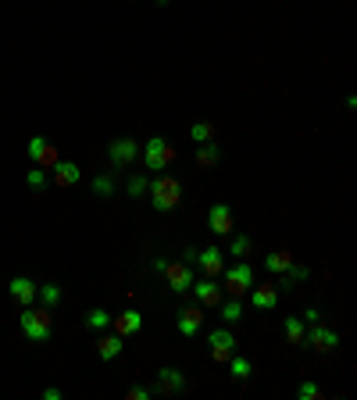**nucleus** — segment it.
Here are the masks:
<instances>
[{
    "label": "nucleus",
    "instance_id": "obj_7",
    "mask_svg": "<svg viewBox=\"0 0 357 400\" xmlns=\"http://www.w3.org/2000/svg\"><path fill=\"white\" fill-rule=\"evenodd\" d=\"M25 154H29V158H33L40 168H54L57 161H61V158H57V147H54L47 136H33V140H29V147H25Z\"/></svg>",
    "mask_w": 357,
    "mask_h": 400
},
{
    "label": "nucleus",
    "instance_id": "obj_19",
    "mask_svg": "<svg viewBox=\"0 0 357 400\" xmlns=\"http://www.w3.org/2000/svg\"><path fill=\"white\" fill-rule=\"evenodd\" d=\"M250 304L257 307V311H268V307H275V304H279V290H275V283H268V286H254Z\"/></svg>",
    "mask_w": 357,
    "mask_h": 400
},
{
    "label": "nucleus",
    "instance_id": "obj_11",
    "mask_svg": "<svg viewBox=\"0 0 357 400\" xmlns=\"http://www.w3.org/2000/svg\"><path fill=\"white\" fill-rule=\"evenodd\" d=\"M154 393H183L186 390V376L183 372H178V368H161V372H158V386H151Z\"/></svg>",
    "mask_w": 357,
    "mask_h": 400
},
{
    "label": "nucleus",
    "instance_id": "obj_26",
    "mask_svg": "<svg viewBox=\"0 0 357 400\" xmlns=\"http://www.w3.org/2000/svg\"><path fill=\"white\" fill-rule=\"evenodd\" d=\"M36 297H40L47 307H54V304H61V286H57V283H47V286L36 290Z\"/></svg>",
    "mask_w": 357,
    "mask_h": 400
},
{
    "label": "nucleus",
    "instance_id": "obj_5",
    "mask_svg": "<svg viewBox=\"0 0 357 400\" xmlns=\"http://www.w3.org/2000/svg\"><path fill=\"white\" fill-rule=\"evenodd\" d=\"M136 154H139V143L129 140V136H118V140L107 143V158H111L114 168H129L136 161Z\"/></svg>",
    "mask_w": 357,
    "mask_h": 400
},
{
    "label": "nucleus",
    "instance_id": "obj_24",
    "mask_svg": "<svg viewBox=\"0 0 357 400\" xmlns=\"http://www.w3.org/2000/svg\"><path fill=\"white\" fill-rule=\"evenodd\" d=\"M289 265H293L289 251H275V254H268V258H264V268H268V272H275V275H282Z\"/></svg>",
    "mask_w": 357,
    "mask_h": 400
},
{
    "label": "nucleus",
    "instance_id": "obj_16",
    "mask_svg": "<svg viewBox=\"0 0 357 400\" xmlns=\"http://www.w3.org/2000/svg\"><path fill=\"white\" fill-rule=\"evenodd\" d=\"M193 265H200V268H204L207 279H215V275H222V251H218V247H204V251L197 254V261H193Z\"/></svg>",
    "mask_w": 357,
    "mask_h": 400
},
{
    "label": "nucleus",
    "instance_id": "obj_33",
    "mask_svg": "<svg viewBox=\"0 0 357 400\" xmlns=\"http://www.w3.org/2000/svg\"><path fill=\"white\" fill-rule=\"evenodd\" d=\"M146 397H154L151 386H132V390H129V400H146Z\"/></svg>",
    "mask_w": 357,
    "mask_h": 400
},
{
    "label": "nucleus",
    "instance_id": "obj_31",
    "mask_svg": "<svg viewBox=\"0 0 357 400\" xmlns=\"http://www.w3.org/2000/svg\"><path fill=\"white\" fill-rule=\"evenodd\" d=\"M296 397H301V400H318V397H321V390H318V383L304 379L301 386H296Z\"/></svg>",
    "mask_w": 357,
    "mask_h": 400
},
{
    "label": "nucleus",
    "instance_id": "obj_28",
    "mask_svg": "<svg viewBox=\"0 0 357 400\" xmlns=\"http://www.w3.org/2000/svg\"><path fill=\"white\" fill-rule=\"evenodd\" d=\"M146 190H151V179H146V175H132V179L126 182V193H129V197H143Z\"/></svg>",
    "mask_w": 357,
    "mask_h": 400
},
{
    "label": "nucleus",
    "instance_id": "obj_27",
    "mask_svg": "<svg viewBox=\"0 0 357 400\" xmlns=\"http://www.w3.org/2000/svg\"><path fill=\"white\" fill-rule=\"evenodd\" d=\"M111 318H114V315H107L104 307H93V311L86 315V325H89V329H107V325H111Z\"/></svg>",
    "mask_w": 357,
    "mask_h": 400
},
{
    "label": "nucleus",
    "instance_id": "obj_23",
    "mask_svg": "<svg viewBox=\"0 0 357 400\" xmlns=\"http://www.w3.org/2000/svg\"><path fill=\"white\" fill-rule=\"evenodd\" d=\"M225 364H229V376H232V379H240V383H243V379H250V372H254L250 361H247V357H240V354H232Z\"/></svg>",
    "mask_w": 357,
    "mask_h": 400
},
{
    "label": "nucleus",
    "instance_id": "obj_3",
    "mask_svg": "<svg viewBox=\"0 0 357 400\" xmlns=\"http://www.w3.org/2000/svg\"><path fill=\"white\" fill-rule=\"evenodd\" d=\"M143 161H146V168H151V172H165V165L175 161V150L161 136H151V140L143 143Z\"/></svg>",
    "mask_w": 357,
    "mask_h": 400
},
{
    "label": "nucleus",
    "instance_id": "obj_4",
    "mask_svg": "<svg viewBox=\"0 0 357 400\" xmlns=\"http://www.w3.org/2000/svg\"><path fill=\"white\" fill-rule=\"evenodd\" d=\"M222 272H225V290H229L232 297H243V293L254 286V268H250L247 261L232 265V268H222Z\"/></svg>",
    "mask_w": 357,
    "mask_h": 400
},
{
    "label": "nucleus",
    "instance_id": "obj_32",
    "mask_svg": "<svg viewBox=\"0 0 357 400\" xmlns=\"http://www.w3.org/2000/svg\"><path fill=\"white\" fill-rule=\"evenodd\" d=\"M25 182H29V190H43L47 186V172L43 168H33V172L25 175Z\"/></svg>",
    "mask_w": 357,
    "mask_h": 400
},
{
    "label": "nucleus",
    "instance_id": "obj_30",
    "mask_svg": "<svg viewBox=\"0 0 357 400\" xmlns=\"http://www.w3.org/2000/svg\"><path fill=\"white\" fill-rule=\"evenodd\" d=\"M93 193H97V197H111V193H114V179H111V175H97V179H93Z\"/></svg>",
    "mask_w": 357,
    "mask_h": 400
},
{
    "label": "nucleus",
    "instance_id": "obj_15",
    "mask_svg": "<svg viewBox=\"0 0 357 400\" xmlns=\"http://www.w3.org/2000/svg\"><path fill=\"white\" fill-rule=\"evenodd\" d=\"M111 325H114V332H118V336H132V332H139V329H143V315L136 311V307H129V311L114 315V318H111Z\"/></svg>",
    "mask_w": 357,
    "mask_h": 400
},
{
    "label": "nucleus",
    "instance_id": "obj_20",
    "mask_svg": "<svg viewBox=\"0 0 357 400\" xmlns=\"http://www.w3.org/2000/svg\"><path fill=\"white\" fill-rule=\"evenodd\" d=\"M282 332H286V343L289 347H304V318H296V315H289L286 322H282Z\"/></svg>",
    "mask_w": 357,
    "mask_h": 400
},
{
    "label": "nucleus",
    "instance_id": "obj_2",
    "mask_svg": "<svg viewBox=\"0 0 357 400\" xmlns=\"http://www.w3.org/2000/svg\"><path fill=\"white\" fill-rule=\"evenodd\" d=\"M50 329H54L50 307H25V311H22V332H25L33 343L50 340Z\"/></svg>",
    "mask_w": 357,
    "mask_h": 400
},
{
    "label": "nucleus",
    "instance_id": "obj_29",
    "mask_svg": "<svg viewBox=\"0 0 357 400\" xmlns=\"http://www.w3.org/2000/svg\"><path fill=\"white\" fill-rule=\"evenodd\" d=\"M229 254H232V258H243V254H250V236H240V232H232Z\"/></svg>",
    "mask_w": 357,
    "mask_h": 400
},
{
    "label": "nucleus",
    "instance_id": "obj_13",
    "mask_svg": "<svg viewBox=\"0 0 357 400\" xmlns=\"http://www.w3.org/2000/svg\"><path fill=\"white\" fill-rule=\"evenodd\" d=\"M175 329L183 336H197L204 329V311H200V307H183L178 318H175Z\"/></svg>",
    "mask_w": 357,
    "mask_h": 400
},
{
    "label": "nucleus",
    "instance_id": "obj_8",
    "mask_svg": "<svg viewBox=\"0 0 357 400\" xmlns=\"http://www.w3.org/2000/svg\"><path fill=\"white\" fill-rule=\"evenodd\" d=\"M165 279H168L172 293H190V286H193V268H190V261L165 265Z\"/></svg>",
    "mask_w": 357,
    "mask_h": 400
},
{
    "label": "nucleus",
    "instance_id": "obj_25",
    "mask_svg": "<svg viewBox=\"0 0 357 400\" xmlns=\"http://www.w3.org/2000/svg\"><path fill=\"white\" fill-rule=\"evenodd\" d=\"M190 140L193 143H211L215 140V126H211V121H193V126H190Z\"/></svg>",
    "mask_w": 357,
    "mask_h": 400
},
{
    "label": "nucleus",
    "instance_id": "obj_21",
    "mask_svg": "<svg viewBox=\"0 0 357 400\" xmlns=\"http://www.w3.org/2000/svg\"><path fill=\"white\" fill-rule=\"evenodd\" d=\"M218 158H222L218 143H200V147H197V165H200V168H211V165H218Z\"/></svg>",
    "mask_w": 357,
    "mask_h": 400
},
{
    "label": "nucleus",
    "instance_id": "obj_1",
    "mask_svg": "<svg viewBox=\"0 0 357 400\" xmlns=\"http://www.w3.org/2000/svg\"><path fill=\"white\" fill-rule=\"evenodd\" d=\"M146 193H151V207L154 211H175L178 200H183V186H178V179H172V175L154 179Z\"/></svg>",
    "mask_w": 357,
    "mask_h": 400
},
{
    "label": "nucleus",
    "instance_id": "obj_18",
    "mask_svg": "<svg viewBox=\"0 0 357 400\" xmlns=\"http://www.w3.org/2000/svg\"><path fill=\"white\" fill-rule=\"evenodd\" d=\"M122 347H126V336H100V340H97V357L100 361H114L118 354H122Z\"/></svg>",
    "mask_w": 357,
    "mask_h": 400
},
{
    "label": "nucleus",
    "instance_id": "obj_12",
    "mask_svg": "<svg viewBox=\"0 0 357 400\" xmlns=\"http://www.w3.org/2000/svg\"><path fill=\"white\" fill-rule=\"evenodd\" d=\"M193 297L200 300V307H215V304H222V286L215 283V279H193Z\"/></svg>",
    "mask_w": 357,
    "mask_h": 400
},
{
    "label": "nucleus",
    "instance_id": "obj_9",
    "mask_svg": "<svg viewBox=\"0 0 357 400\" xmlns=\"http://www.w3.org/2000/svg\"><path fill=\"white\" fill-rule=\"evenodd\" d=\"M207 229L215 236H232L236 232V222H232V207L229 204H215L207 211Z\"/></svg>",
    "mask_w": 357,
    "mask_h": 400
},
{
    "label": "nucleus",
    "instance_id": "obj_6",
    "mask_svg": "<svg viewBox=\"0 0 357 400\" xmlns=\"http://www.w3.org/2000/svg\"><path fill=\"white\" fill-rule=\"evenodd\" d=\"M304 343H311V347H314V350H321V354H329V350H336V347H340V332H336V329H329V325L311 322V329L304 332Z\"/></svg>",
    "mask_w": 357,
    "mask_h": 400
},
{
    "label": "nucleus",
    "instance_id": "obj_10",
    "mask_svg": "<svg viewBox=\"0 0 357 400\" xmlns=\"http://www.w3.org/2000/svg\"><path fill=\"white\" fill-rule=\"evenodd\" d=\"M207 343H211V357L215 361H229L236 354V336L232 329H215L211 336H207Z\"/></svg>",
    "mask_w": 357,
    "mask_h": 400
},
{
    "label": "nucleus",
    "instance_id": "obj_14",
    "mask_svg": "<svg viewBox=\"0 0 357 400\" xmlns=\"http://www.w3.org/2000/svg\"><path fill=\"white\" fill-rule=\"evenodd\" d=\"M36 290H40V286H36L33 279H25V275H15V279L8 283V293H11L22 307H29V304L36 300Z\"/></svg>",
    "mask_w": 357,
    "mask_h": 400
},
{
    "label": "nucleus",
    "instance_id": "obj_34",
    "mask_svg": "<svg viewBox=\"0 0 357 400\" xmlns=\"http://www.w3.org/2000/svg\"><path fill=\"white\" fill-rule=\"evenodd\" d=\"M43 400H61V390H57V386H47V390H43Z\"/></svg>",
    "mask_w": 357,
    "mask_h": 400
},
{
    "label": "nucleus",
    "instance_id": "obj_17",
    "mask_svg": "<svg viewBox=\"0 0 357 400\" xmlns=\"http://www.w3.org/2000/svg\"><path fill=\"white\" fill-rule=\"evenodd\" d=\"M50 179H54V186H75L79 182V165L75 161H57L50 168Z\"/></svg>",
    "mask_w": 357,
    "mask_h": 400
},
{
    "label": "nucleus",
    "instance_id": "obj_22",
    "mask_svg": "<svg viewBox=\"0 0 357 400\" xmlns=\"http://www.w3.org/2000/svg\"><path fill=\"white\" fill-rule=\"evenodd\" d=\"M243 311H247L243 300H240V297H232V300H225V304H222V322H225V325H236V322L243 318Z\"/></svg>",
    "mask_w": 357,
    "mask_h": 400
}]
</instances>
